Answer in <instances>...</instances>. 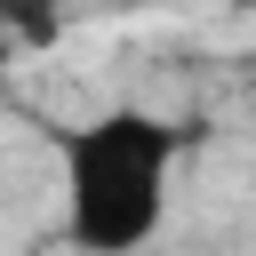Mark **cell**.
<instances>
[{
	"label": "cell",
	"instance_id": "obj_2",
	"mask_svg": "<svg viewBox=\"0 0 256 256\" xmlns=\"http://www.w3.org/2000/svg\"><path fill=\"white\" fill-rule=\"evenodd\" d=\"M0 40L8 48H56L64 40V0H0Z\"/></svg>",
	"mask_w": 256,
	"mask_h": 256
},
{
	"label": "cell",
	"instance_id": "obj_1",
	"mask_svg": "<svg viewBox=\"0 0 256 256\" xmlns=\"http://www.w3.org/2000/svg\"><path fill=\"white\" fill-rule=\"evenodd\" d=\"M184 160V128L144 104H104L96 120L64 128L56 144V192H64V240L88 256H128L168 224V184Z\"/></svg>",
	"mask_w": 256,
	"mask_h": 256
}]
</instances>
